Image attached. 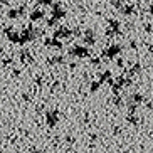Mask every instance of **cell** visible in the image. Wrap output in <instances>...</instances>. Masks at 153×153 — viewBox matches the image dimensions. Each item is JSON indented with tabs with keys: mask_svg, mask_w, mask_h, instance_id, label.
I'll return each mask as SVG.
<instances>
[{
	"mask_svg": "<svg viewBox=\"0 0 153 153\" xmlns=\"http://www.w3.org/2000/svg\"><path fill=\"white\" fill-rule=\"evenodd\" d=\"M0 2H2V4H9L10 0H0Z\"/></svg>",
	"mask_w": 153,
	"mask_h": 153,
	"instance_id": "obj_6",
	"label": "cell"
},
{
	"mask_svg": "<svg viewBox=\"0 0 153 153\" xmlns=\"http://www.w3.org/2000/svg\"><path fill=\"white\" fill-rule=\"evenodd\" d=\"M9 17L12 19V17H17V10H10L9 12Z\"/></svg>",
	"mask_w": 153,
	"mask_h": 153,
	"instance_id": "obj_4",
	"label": "cell"
},
{
	"mask_svg": "<svg viewBox=\"0 0 153 153\" xmlns=\"http://www.w3.org/2000/svg\"><path fill=\"white\" fill-rule=\"evenodd\" d=\"M47 123H49V125H56V123H57V113L51 111L49 114H47Z\"/></svg>",
	"mask_w": 153,
	"mask_h": 153,
	"instance_id": "obj_1",
	"label": "cell"
},
{
	"mask_svg": "<svg viewBox=\"0 0 153 153\" xmlns=\"http://www.w3.org/2000/svg\"><path fill=\"white\" fill-rule=\"evenodd\" d=\"M42 15H44V14H42V12H36V14H32L30 17L34 19V20H37V19H42Z\"/></svg>",
	"mask_w": 153,
	"mask_h": 153,
	"instance_id": "obj_3",
	"label": "cell"
},
{
	"mask_svg": "<svg viewBox=\"0 0 153 153\" xmlns=\"http://www.w3.org/2000/svg\"><path fill=\"white\" fill-rule=\"evenodd\" d=\"M72 54H76V56H86V49H84V47H76Z\"/></svg>",
	"mask_w": 153,
	"mask_h": 153,
	"instance_id": "obj_2",
	"label": "cell"
},
{
	"mask_svg": "<svg viewBox=\"0 0 153 153\" xmlns=\"http://www.w3.org/2000/svg\"><path fill=\"white\" fill-rule=\"evenodd\" d=\"M42 4H51V0H41Z\"/></svg>",
	"mask_w": 153,
	"mask_h": 153,
	"instance_id": "obj_5",
	"label": "cell"
}]
</instances>
